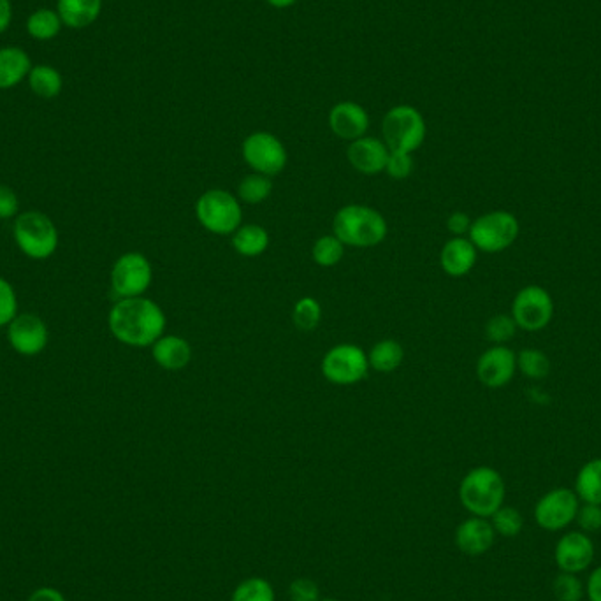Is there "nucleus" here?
Wrapping results in <instances>:
<instances>
[{"mask_svg": "<svg viewBox=\"0 0 601 601\" xmlns=\"http://www.w3.org/2000/svg\"><path fill=\"white\" fill-rule=\"evenodd\" d=\"M109 329L120 343L129 347H152L166 329V315L155 301L146 297L120 299L109 312Z\"/></svg>", "mask_w": 601, "mask_h": 601, "instance_id": "1", "label": "nucleus"}, {"mask_svg": "<svg viewBox=\"0 0 601 601\" xmlns=\"http://www.w3.org/2000/svg\"><path fill=\"white\" fill-rule=\"evenodd\" d=\"M333 231L345 247H378L389 232V225L380 211L364 204H347L336 211Z\"/></svg>", "mask_w": 601, "mask_h": 601, "instance_id": "2", "label": "nucleus"}, {"mask_svg": "<svg viewBox=\"0 0 601 601\" xmlns=\"http://www.w3.org/2000/svg\"><path fill=\"white\" fill-rule=\"evenodd\" d=\"M505 480L491 466H478L468 471L459 486V500L475 517L489 519L505 503Z\"/></svg>", "mask_w": 601, "mask_h": 601, "instance_id": "3", "label": "nucleus"}, {"mask_svg": "<svg viewBox=\"0 0 601 601\" xmlns=\"http://www.w3.org/2000/svg\"><path fill=\"white\" fill-rule=\"evenodd\" d=\"M382 136L391 152L413 153L424 145L428 125L419 109L399 104L389 109L382 120Z\"/></svg>", "mask_w": 601, "mask_h": 601, "instance_id": "4", "label": "nucleus"}, {"mask_svg": "<svg viewBox=\"0 0 601 601\" xmlns=\"http://www.w3.org/2000/svg\"><path fill=\"white\" fill-rule=\"evenodd\" d=\"M197 222L217 236H232L243 225V206L224 189H210L196 203Z\"/></svg>", "mask_w": 601, "mask_h": 601, "instance_id": "5", "label": "nucleus"}, {"mask_svg": "<svg viewBox=\"0 0 601 601\" xmlns=\"http://www.w3.org/2000/svg\"><path fill=\"white\" fill-rule=\"evenodd\" d=\"M521 225L510 211H491L471 222L470 241L480 252L500 254L519 238Z\"/></svg>", "mask_w": 601, "mask_h": 601, "instance_id": "6", "label": "nucleus"}, {"mask_svg": "<svg viewBox=\"0 0 601 601\" xmlns=\"http://www.w3.org/2000/svg\"><path fill=\"white\" fill-rule=\"evenodd\" d=\"M15 239L23 254L30 259L43 261L57 250L58 231L44 213L27 211L16 218Z\"/></svg>", "mask_w": 601, "mask_h": 601, "instance_id": "7", "label": "nucleus"}, {"mask_svg": "<svg viewBox=\"0 0 601 601\" xmlns=\"http://www.w3.org/2000/svg\"><path fill=\"white\" fill-rule=\"evenodd\" d=\"M322 375L334 385H354L363 382L370 373V361L363 348L352 343H341L327 350L322 364Z\"/></svg>", "mask_w": 601, "mask_h": 601, "instance_id": "8", "label": "nucleus"}, {"mask_svg": "<svg viewBox=\"0 0 601 601\" xmlns=\"http://www.w3.org/2000/svg\"><path fill=\"white\" fill-rule=\"evenodd\" d=\"M243 159L247 166L257 174L276 176L282 173L289 162V153L280 139L271 132H254L241 146Z\"/></svg>", "mask_w": 601, "mask_h": 601, "instance_id": "9", "label": "nucleus"}, {"mask_svg": "<svg viewBox=\"0 0 601 601\" xmlns=\"http://www.w3.org/2000/svg\"><path fill=\"white\" fill-rule=\"evenodd\" d=\"M152 280V264L139 252H129L118 257L111 269V287L120 299L143 296L150 289Z\"/></svg>", "mask_w": 601, "mask_h": 601, "instance_id": "10", "label": "nucleus"}, {"mask_svg": "<svg viewBox=\"0 0 601 601\" xmlns=\"http://www.w3.org/2000/svg\"><path fill=\"white\" fill-rule=\"evenodd\" d=\"M580 500L568 487H556L545 493L535 505V521L545 531H561L577 519Z\"/></svg>", "mask_w": 601, "mask_h": 601, "instance_id": "11", "label": "nucleus"}, {"mask_svg": "<svg viewBox=\"0 0 601 601\" xmlns=\"http://www.w3.org/2000/svg\"><path fill=\"white\" fill-rule=\"evenodd\" d=\"M554 315V301L547 290L528 285L517 292L512 303V317L524 331H542Z\"/></svg>", "mask_w": 601, "mask_h": 601, "instance_id": "12", "label": "nucleus"}, {"mask_svg": "<svg viewBox=\"0 0 601 601\" xmlns=\"http://www.w3.org/2000/svg\"><path fill=\"white\" fill-rule=\"evenodd\" d=\"M554 561L559 572L579 573L586 572L594 561V544L584 531H570L558 540L554 549Z\"/></svg>", "mask_w": 601, "mask_h": 601, "instance_id": "13", "label": "nucleus"}, {"mask_svg": "<svg viewBox=\"0 0 601 601\" xmlns=\"http://www.w3.org/2000/svg\"><path fill=\"white\" fill-rule=\"evenodd\" d=\"M517 355L512 348L494 345L478 357L477 377L489 389H501L514 378Z\"/></svg>", "mask_w": 601, "mask_h": 601, "instance_id": "14", "label": "nucleus"}, {"mask_svg": "<svg viewBox=\"0 0 601 601\" xmlns=\"http://www.w3.org/2000/svg\"><path fill=\"white\" fill-rule=\"evenodd\" d=\"M8 340L18 354L37 355L48 343V327L32 313L16 315L8 327Z\"/></svg>", "mask_w": 601, "mask_h": 601, "instance_id": "15", "label": "nucleus"}, {"mask_svg": "<svg viewBox=\"0 0 601 601\" xmlns=\"http://www.w3.org/2000/svg\"><path fill=\"white\" fill-rule=\"evenodd\" d=\"M389 153L391 150L385 145L384 139L364 136L348 145L347 157L350 166L354 167L357 173L377 176L384 173Z\"/></svg>", "mask_w": 601, "mask_h": 601, "instance_id": "16", "label": "nucleus"}, {"mask_svg": "<svg viewBox=\"0 0 601 601\" xmlns=\"http://www.w3.org/2000/svg\"><path fill=\"white\" fill-rule=\"evenodd\" d=\"M329 127L334 136L347 141L364 138L370 129V115L368 111L354 101L338 102L329 111Z\"/></svg>", "mask_w": 601, "mask_h": 601, "instance_id": "17", "label": "nucleus"}, {"mask_svg": "<svg viewBox=\"0 0 601 601\" xmlns=\"http://www.w3.org/2000/svg\"><path fill=\"white\" fill-rule=\"evenodd\" d=\"M496 538L491 521L484 517H470L461 522L456 529V545L459 551L468 556H482L491 551Z\"/></svg>", "mask_w": 601, "mask_h": 601, "instance_id": "18", "label": "nucleus"}, {"mask_svg": "<svg viewBox=\"0 0 601 601\" xmlns=\"http://www.w3.org/2000/svg\"><path fill=\"white\" fill-rule=\"evenodd\" d=\"M477 248L471 243L470 238L454 236L442 248L440 264L447 275L452 278H461L470 273L477 264Z\"/></svg>", "mask_w": 601, "mask_h": 601, "instance_id": "19", "label": "nucleus"}, {"mask_svg": "<svg viewBox=\"0 0 601 601\" xmlns=\"http://www.w3.org/2000/svg\"><path fill=\"white\" fill-rule=\"evenodd\" d=\"M153 361L167 371H180L192 361V347L182 336H160L152 345Z\"/></svg>", "mask_w": 601, "mask_h": 601, "instance_id": "20", "label": "nucleus"}, {"mask_svg": "<svg viewBox=\"0 0 601 601\" xmlns=\"http://www.w3.org/2000/svg\"><path fill=\"white\" fill-rule=\"evenodd\" d=\"M32 62L27 51L18 46H8L0 50V90H9L29 78Z\"/></svg>", "mask_w": 601, "mask_h": 601, "instance_id": "21", "label": "nucleus"}, {"mask_svg": "<svg viewBox=\"0 0 601 601\" xmlns=\"http://www.w3.org/2000/svg\"><path fill=\"white\" fill-rule=\"evenodd\" d=\"M102 0H58L57 13L69 29H87L101 15Z\"/></svg>", "mask_w": 601, "mask_h": 601, "instance_id": "22", "label": "nucleus"}, {"mask_svg": "<svg viewBox=\"0 0 601 601\" xmlns=\"http://www.w3.org/2000/svg\"><path fill=\"white\" fill-rule=\"evenodd\" d=\"M269 247V232L257 224H245L232 234V248L243 257H259Z\"/></svg>", "mask_w": 601, "mask_h": 601, "instance_id": "23", "label": "nucleus"}, {"mask_svg": "<svg viewBox=\"0 0 601 601\" xmlns=\"http://www.w3.org/2000/svg\"><path fill=\"white\" fill-rule=\"evenodd\" d=\"M573 491L582 503L601 505V457L591 459L580 468Z\"/></svg>", "mask_w": 601, "mask_h": 601, "instance_id": "24", "label": "nucleus"}, {"mask_svg": "<svg viewBox=\"0 0 601 601\" xmlns=\"http://www.w3.org/2000/svg\"><path fill=\"white\" fill-rule=\"evenodd\" d=\"M403 359H405V348L399 341L391 338L377 341L368 354L370 368L377 373H392L398 370L403 364Z\"/></svg>", "mask_w": 601, "mask_h": 601, "instance_id": "25", "label": "nucleus"}, {"mask_svg": "<svg viewBox=\"0 0 601 601\" xmlns=\"http://www.w3.org/2000/svg\"><path fill=\"white\" fill-rule=\"evenodd\" d=\"M27 80H29L30 90L41 99H55L64 87L62 74L58 73L55 67L46 64L32 67Z\"/></svg>", "mask_w": 601, "mask_h": 601, "instance_id": "26", "label": "nucleus"}, {"mask_svg": "<svg viewBox=\"0 0 601 601\" xmlns=\"http://www.w3.org/2000/svg\"><path fill=\"white\" fill-rule=\"evenodd\" d=\"M62 25L64 23L60 20L57 11L48 8L37 9L27 20V32L37 41H50L60 34Z\"/></svg>", "mask_w": 601, "mask_h": 601, "instance_id": "27", "label": "nucleus"}, {"mask_svg": "<svg viewBox=\"0 0 601 601\" xmlns=\"http://www.w3.org/2000/svg\"><path fill=\"white\" fill-rule=\"evenodd\" d=\"M273 192V182L269 176L264 174H248L238 185V199L241 204H261L271 196Z\"/></svg>", "mask_w": 601, "mask_h": 601, "instance_id": "28", "label": "nucleus"}, {"mask_svg": "<svg viewBox=\"0 0 601 601\" xmlns=\"http://www.w3.org/2000/svg\"><path fill=\"white\" fill-rule=\"evenodd\" d=\"M322 320V306L315 297H301L292 308V322L299 331L312 333Z\"/></svg>", "mask_w": 601, "mask_h": 601, "instance_id": "29", "label": "nucleus"}, {"mask_svg": "<svg viewBox=\"0 0 601 601\" xmlns=\"http://www.w3.org/2000/svg\"><path fill=\"white\" fill-rule=\"evenodd\" d=\"M343 255H345V245L334 234L320 236L312 248L313 262L319 264L320 268L338 266L341 259H343Z\"/></svg>", "mask_w": 601, "mask_h": 601, "instance_id": "30", "label": "nucleus"}, {"mask_svg": "<svg viewBox=\"0 0 601 601\" xmlns=\"http://www.w3.org/2000/svg\"><path fill=\"white\" fill-rule=\"evenodd\" d=\"M517 368L524 377L531 378V380H542L551 371V361L542 350L524 348L517 355Z\"/></svg>", "mask_w": 601, "mask_h": 601, "instance_id": "31", "label": "nucleus"}, {"mask_svg": "<svg viewBox=\"0 0 601 601\" xmlns=\"http://www.w3.org/2000/svg\"><path fill=\"white\" fill-rule=\"evenodd\" d=\"M231 601H275V589L268 580L252 577L234 589Z\"/></svg>", "mask_w": 601, "mask_h": 601, "instance_id": "32", "label": "nucleus"}, {"mask_svg": "<svg viewBox=\"0 0 601 601\" xmlns=\"http://www.w3.org/2000/svg\"><path fill=\"white\" fill-rule=\"evenodd\" d=\"M489 519H491L496 535L505 536V538H514L524 528V519H522L521 512L514 507L503 505Z\"/></svg>", "mask_w": 601, "mask_h": 601, "instance_id": "33", "label": "nucleus"}, {"mask_svg": "<svg viewBox=\"0 0 601 601\" xmlns=\"http://www.w3.org/2000/svg\"><path fill=\"white\" fill-rule=\"evenodd\" d=\"M552 591L558 601H582L586 587L575 573L561 572L552 582Z\"/></svg>", "mask_w": 601, "mask_h": 601, "instance_id": "34", "label": "nucleus"}, {"mask_svg": "<svg viewBox=\"0 0 601 601\" xmlns=\"http://www.w3.org/2000/svg\"><path fill=\"white\" fill-rule=\"evenodd\" d=\"M517 333V324H515L512 315H494L493 319L487 320L486 338L493 341L496 345H505L507 341L514 338Z\"/></svg>", "mask_w": 601, "mask_h": 601, "instance_id": "35", "label": "nucleus"}, {"mask_svg": "<svg viewBox=\"0 0 601 601\" xmlns=\"http://www.w3.org/2000/svg\"><path fill=\"white\" fill-rule=\"evenodd\" d=\"M415 169V162L412 159V153L391 152L385 166V173L391 176L392 180H406Z\"/></svg>", "mask_w": 601, "mask_h": 601, "instance_id": "36", "label": "nucleus"}, {"mask_svg": "<svg viewBox=\"0 0 601 601\" xmlns=\"http://www.w3.org/2000/svg\"><path fill=\"white\" fill-rule=\"evenodd\" d=\"M18 303H16L15 289L11 283L0 278V326H9L16 317Z\"/></svg>", "mask_w": 601, "mask_h": 601, "instance_id": "37", "label": "nucleus"}, {"mask_svg": "<svg viewBox=\"0 0 601 601\" xmlns=\"http://www.w3.org/2000/svg\"><path fill=\"white\" fill-rule=\"evenodd\" d=\"M575 521L579 524L580 531H584V533H596V531H600L601 505H591V503L580 505Z\"/></svg>", "mask_w": 601, "mask_h": 601, "instance_id": "38", "label": "nucleus"}, {"mask_svg": "<svg viewBox=\"0 0 601 601\" xmlns=\"http://www.w3.org/2000/svg\"><path fill=\"white\" fill-rule=\"evenodd\" d=\"M290 601H319V586L310 579H296L289 587Z\"/></svg>", "mask_w": 601, "mask_h": 601, "instance_id": "39", "label": "nucleus"}, {"mask_svg": "<svg viewBox=\"0 0 601 601\" xmlns=\"http://www.w3.org/2000/svg\"><path fill=\"white\" fill-rule=\"evenodd\" d=\"M18 213V197L8 185H0V218L15 217Z\"/></svg>", "mask_w": 601, "mask_h": 601, "instance_id": "40", "label": "nucleus"}, {"mask_svg": "<svg viewBox=\"0 0 601 601\" xmlns=\"http://www.w3.org/2000/svg\"><path fill=\"white\" fill-rule=\"evenodd\" d=\"M470 215L464 213V211H454L449 218H447V229H449L454 236H464L470 232L471 227Z\"/></svg>", "mask_w": 601, "mask_h": 601, "instance_id": "41", "label": "nucleus"}, {"mask_svg": "<svg viewBox=\"0 0 601 601\" xmlns=\"http://www.w3.org/2000/svg\"><path fill=\"white\" fill-rule=\"evenodd\" d=\"M586 593L589 601H601V566L594 568L587 579Z\"/></svg>", "mask_w": 601, "mask_h": 601, "instance_id": "42", "label": "nucleus"}, {"mask_svg": "<svg viewBox=\"0 0 601 601\" xmlns=\"http://www.w3.org/2000/svg\"><path fill=\"white\" fill-rule=\"evenodd\" d=\"M29 601H66L64 594L53 587H41L30 594Z\"/></svg>", "mask_w": 601, "mask_h": 601, "instance_id": "43", "label": "nucleus"}, {"mask_svg": "<svg viewBox=\"0 0 601 601\" xmlns=\"http://www.w3.org/2000/svg\"><path fill=\"white\" fill-rule=\"evenodd\" d=\"M13 22V6L11 0H0V34H4Z\"/></svg>", "mask_w": 601, "mask_h": 601, "instance_id": "44", "label": "nucleus"}, {"mask_svg": "<svg viewBox=\"0 0 601 601\" xmlns=\"http://www.w3.org/2000/svg\"><path fill=\"white\" fill-rule=\"evenodd\" d=\"M269 6H273L276 9H285L290 8V6H294L297 0H266Z\"/></svg>", "mask_w": 601, "mask_h": 601, "instance_id": "45", "label": "nucleus"}, {"mask_svg": "<svg viewBox=\"0 0 601 601\" xmlns=\"http://www.w3.org/2000/svg\"><path fill=\"white\" fill-rule=\"evenodd\" d=\"M319 601H338V600H319Z\"/></svg>", "mask_w": 601, "mask_h": 601, "instance_id": "46", "label": "nucleus"}]
</instances>
